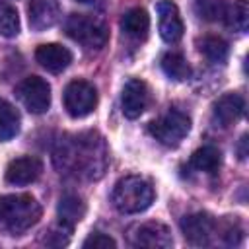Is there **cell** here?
<instances>
[{"mask_svg":"<svg viewBox=\"0 0 249 249\" xmlns=\"http://www.w3.org/2000/svg\"><path fill=\"white\" fill-rule=\"evenodd\" d=\"M19 132V113L18 109L0 97V140L6 142Z\"/></svg>","mask_w":249,"mask_h":249,"instance_id":"19","label":"cell"},{"mask_svg":"<svg viewBox=\"0 0 249 249\" xmlns=\"http://www.w3.org/2000/svg\"><path fill=\"white\" fill-rule=\"evenodd\" d=\"M82 247H84V249H91V247H93V249H107V247H117V241H115L113 237L101 233V231H93V233H89V235L84 239Z\"/></svg>","mask_w":249,"mask_h":249,"instance_id":"26","label":"cell"},{"mask_svg":"<svg viewBox=\"0 0 249 249\" xmlns=\"http://www.w3.org/2000/svg\"><path fill=\"white\" fill-rule=\"evenodd\" d=\"M64 33L89 51L105 47L109 39V27L105 19L89 14H70L64 21Z\"/></svg>","mask_w":249,"mask_h":249,"instance_id":"4","label":"cell"},{"mask_svg":"<svg viewBox=\"0 0 249 249\" xmlns=\"http://www.w3.org/2000/svg\"><path fill=\"white\" fill-rule=\"evenodd\" d=\"M43 173V163L35 156H21L8 163L6 181L12 185H29L37 181Z\"/></svg>","mask_w":249,"mask_h":249,"instance_id":"11","label":"cell"},{"mask_svg":"<svg viewBox=\"0 0 249 249\" xmlns=\"http://www.w3.org/2000/svg\"><path fill=\"white\" fill-rule=\"evenodd\" d=\"M121 29L128 37H132L136 41H144L148 37V29H150V16H148V12L144 8H130L121 18Z\"/></svg>","mask_w":249,"mask_h":249,"instance_id":"16","label":"cell"},{"mask_svg":"<svg viewBox=\"0 0 249 249\" xmlns=\"http://www.w3.org/2000/svg\"><path fill=\"white\" fill-rule=\"evenodd\" d=\"M245 146H247V136L243 134V136H241V140H239V158H241V160H245V156H247Z\"/></svg>","mask_w":249,"mask_h":249,"instance_id":"27","label":"cell"},{"mask_svg":"<svg viewBox=\"0 0 249 249\" xmlns=\"http://www.w3.org/2000/svg\"><path fill=\"white\" fill-rule=\"evenodd\" d=\"M70 233H72V228H68L64 224H58L56 228H51L49 231H45L43 243H47L51 247H62L70 241Z\"/></svg>","mask_w":249,"mask_h":249,"instance_id":"25","label":"cell"},{"mask_svg":"<svg viewBox=\"0 0 249 249\" xmlns=\"http://www.w3.org/2000/svg\"><path fill=\"white\" fill-rule=\"evenodd\" d=\"M243 109H245V101H243V97L239 93H226L214 103L212 121L218 126L228 128L243 115Z\"/></svg>","mask_w":249,"mask_h":249,"instance_id":"14","label":"cell"},{"mask_svg":"<svg viewBox=\"0 0 249 249\" xmlns=\"http://www.w3.org/2000/svg\"><path fill=\"white\" fill-rule=\"evenodd\" d=\"M226 2L224 0H195V12L204 21H218L224 19L226 14Z\"/></svg>","mask_w":249,"mask_h":249,"instance_id":"24","label":"cell"},{"mask_svg":"<svg viewBox=\"0 0 249 249\" xmlns=\"http://www.w3.org/2000/svg\"><path fill=\"white\" fill-rule=\"evenodd\" d=\"M161 70L171 80H177V82L187 80L191 76V66L181 53H165L161 56Z\"/></svg>","mask_w":249,"mask_h":249,"instance_id":"22","label":"cell"},{"mask_svg":"<svg viewBox=\"0 0 249 249\" xmlns=\"http://www.w3.org/2000/svg\"><path fill=\"white\" fill-rule=\"evenodd\" d=\"M154 187L148 179L138 177V175H126L117 181L111 200L113 206L121 214H138L144 212L152 202H154Z\"/></svg>","mask_w":249,"mask_h":249,"instance_id":"3","label":"cell"},{"mask_svg":"<svg viewBox=\"0 0 249 249\" xmlns=\"http://www.w3.org/2000/svg\"><path fill=\"white\" fill-rule=\"evenodd\" d=\"M62 99H64V109L68 111V115L74 119H82V117H88L95 109L97 89L93 88V84L86 80H72L64 88Z\"/></svg>","mask_w":249,"mask_h":249,"instance_id":"6","label":"cell"},{"mask_svg":"<svg viewBox=\"0 0 249 249\" xmlns=\"http://www.w3.org/2000/svg\"><path fill=\"white\" fill-rule=\"evenodd\" d=\"M86 214V204L78 195H64L58 202V222L74 228Z\"/></svg>","mask_w":249,"mask_h":249,"instance_id":"18","label":"cell"},{"mask_svg":"<svg viewBox=\"0 0 249 249\" xmlns=\"http://www.w3.org/2000/svg\"><path fill=\"white\" fill-rule=\"evenodd\" d=\"M27 18L31 29L45 31L58 21L60 6L56 0H31L27 6Z\"/></svg>","mask_w":249,"mask_h":249,"instance_id":"13","label":"cell"},{"mask_svg":"<svg viewBox=\"0 0 249 249\" xmlns=\"http://www.w3.org/2000/svg\"><path fill=\"white\" fill-rule=\"evenodd\" d=\"M58 167L80 177H99L105 169V148L99 136L88 132L64 140L54 156Z\"/></svg>","mask_w":249,"mask_h":249,"instance_id":"1","label":"cell"},{"mask_svg":"<svg viewBox=\"0 0 249 249\" xmlns=\"http://www.w3.org/2000/svg\"><path fill=\"white\" fill-rule=\"evenodd\" d=\"M18 33H19L18 10L8 2H0V35L2 37H16Z\"/></svg>","mask_w":249,"mask_h":249,"instance_id":"23","label":"cell"},{"mask_svg":"<svg viewBox=\"0 0 249 249\" xmlns=\"http://www.w3.org/2000/svg\"><path fill=\"white\" fill-rule=\"evenodd\" d=\"M148 88L142 80H128L121 93V107L126 119H138L148 105Z\"/></svg>","mask_w":249,"mask_h":249,"instance_id":"12","label":"cell"},{"mask_svg":"<svg viewBox=\"0 0 249 249\" xmlns=\"http://www.w3.org/2000/svg\"><path fill=\"white\" fill-rule=\"evenodd\" d=\"M158 10V21H160V35L165 43H177L183 37L185 25L179 16V10L175 2L171 0H161L156 6Z\"/></svg>","mask_w":249,"mask_h":249,"instance_id":"10","label":"cell"},{"mask_svg":"<svg viewBox=\"0 0 249 249\" xmlns=\"http://www.w3.org/2000/svg\"><path fill=\"white\" fill-rule=\"evenodd\" d=\"M76 2H80V4H91V6H101L107 0H76Z\"/></svg>","mask_w":249,"mask_h":249,"instance_id":"28","label":"cell"},{"mask_svg":"<svg viewBox=\"0 0 249 249\" xmlns=\"http://www.w3.org/2000/svg\"><path fill=\"white\" fill-rule=\"evenodd\" d=\"M16 95L23 103V107L33 115H43L51 107V86L39 76L23 78L16 88Z\"/></svg>","mask_w":249,"mask_h":249,"instance_id":"7","label":"cell"},{"mask_svg":"<svg viewBox=\"0 0 249 249\" xmlns=\"http://www.w3.org/2000/svg\"><path fill=\"white\" fill-rule=\"evenodd\" d=\"M220 163H222V154L214 146H202L195 150L189 160V167H193L195 171L208 173V175H216L220 169Z\"/></svg>","mask_w":249,"mask_h":249,"instance_id":"17","label":"cell"},{"mask_svg":"<svg viewBox=\"0 0 249 249\" xmlns=\"http://www.w3.org/2000/svg\"><path fill=\"white\" fill-rule=\"evenodd\" d=\"M35 60L49 72H62L70 66L72 62V53L58 45V43H47V45H39L35 51Z\"/></svg>","mask_w":249,"mask_h":249,"instance_id":"15","label":"cell"},{"mask_svg":"<svg viewBox=\"0 0 249 249\" xmlns=\"http://www.w3.org/2000/svg\"><path fill=\"white\" fill-rule=\"evenodd\" d=\"M198 51L200 54L210 60V62H224L228 58V53H230V47L228 43L218 37V35H204L202 39H198Z\"/></svg>","mask_w":249,"mask_h":249,"instance_id":"20","label":"cell"},{"mask_svg":"<svg viewBox=\"0 0 249 249\" xmlns=\"http://www.w3.org/2000/svg\"><path fill=\"white\" fill-rule=\"evenodd\" d=\"M218 230L216 220L206 212H195L181 220V231L191 245H210L218 235Z\"/></svg>","mask_w":249,"mask_h":249,"instance_id":"8","label":"cell"},{"mask_svg":"<svg viewBox=\"0 0 249 249\" xmlns=\"http://www.w3.org/2000/svg\"><path fill=\"white\" fill-rule=\"evenodd\" d=\"M128 241L134 247H152V249H167L173 245L171 231L161 222H144L134 226L128 233Z\"/></svg>","mask_w":249,"mask_h":249,"instance_id":"9","label":"cell"},{"mask_svg":"<svg viewBox=\"0 0 249 249\" xmlns=\"http://www.w3.org/2000/svg\"><path fill=\"white\" fill-rule=\"evenodd\" d=\"M41 218V206L31 195L0 196V231L19 235L33 228Z\"/></svg>","mask_w":249,"mask_h":249,"instance_id":"2","label":"cell"},{"mask_svg":"<svg viewBox=\"0 0 249 249\" xmlns=\"http://www.w3.org/2000/svg\"><path fill=\"white\" fill-rule=\"evenodd\" d=\"M224 21L230 29L243 33L249 25V4L247 0H233L231 4L226 6V14H224Z\"/></svg>","mask_w":249,"mask_h":249,"instance_id":"21","label":"cell"},{"mask_svg":"<svg viewBox=\"0 0 249 249\" xmlns=\"http://www.w3.org/2000/svg\"><path fill=\"white\" fill-rule=\"evenodd\" d=\"M150 134L163 146L175 148L191 130V119L187 113L179 109H169L161 117L150 123Z\"/></svg>","mask_w":249,"mask_h":249,"instance_id":"5","label":"cell"}]
</instances>
